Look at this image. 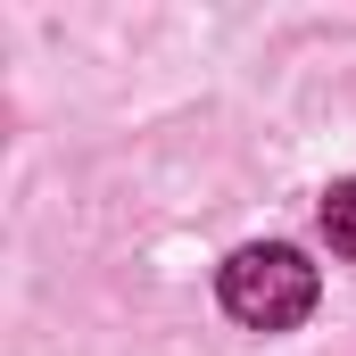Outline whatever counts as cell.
Returning <instances> with one entry per match:
<instances>
[{
  "instance_id": "1",
  "label": "cell",
  "mask_w": 356,
  "mask_h": 356,
  "mask_svg": "<svg viewBox=\"0 0 356 356\" xmlns=\"http://www.w3.org/2000/svg\"><path fill=\"white\" fill-rule=\"evenodd\" d=\"M224 307L249 323V332H290L315 315V266L290 249V241H257L224 266Z\"/></svg>"
},
{
  "instance_id": "2",
  "label": "cell",
  "mask_w": 356,
  "mask_h": 356,
  "mask_svg": "<svg viewBox=\"0 0 356 356\" xmlns=\"http://www.w3.org/2000/svg\"><path fill=\"white\" fill-rule=\"evenodd\" d=\"M323 241L340 257H356V182H332L323 191Z\"/></svg>"
}]
</instances>
